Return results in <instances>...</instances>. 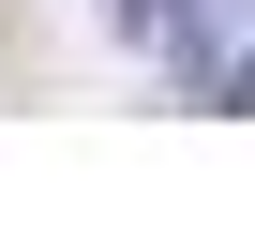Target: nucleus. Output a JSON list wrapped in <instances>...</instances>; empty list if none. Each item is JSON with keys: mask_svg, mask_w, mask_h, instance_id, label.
Returning <instances> with one entry per match:
<instances>
[{"mask_svg": "<svg viewBox=\"0 0 255 240\" xmlns=\"http://www.w3.org/2000/svg\"><path fill=\"white\" fill-rule=\"evenodd\" d=\"M255 15V0H180V15H165V45H195V30H240Z\"/></svg>", "mask_w": 255, "mask_h": 240, "instance_id": "1", "label": "nucleus"}, {"mask_svg": "<svg viewBox=\"0 0 255 240\" xmlns=\"http://www.w3.org/2000/svg\"><path fill=\"white\" fill-rule=\"evenodd\" d=\"M210 105H225V120H255V60H210Z\"/></svg>", "mask_w": 255, "mask_h": 240, "instance_id": "2", "label": "nucleus"}]
</instances>
